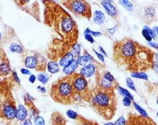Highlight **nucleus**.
Listing matches in <instances>:
<instances>
[{"label":"nucleus","mask_w":158,"mask_h":125,"mask_svg":"<svg viewBox=\"0 0 158 125\" xmlns=\"http://www.w3.org/2000/svg\"><path fill=\"white\" fill-rule=\"evenodd\" d=\"M126 84L127 85V86L131 90H133L135 91H136V87H135V84L133 83V81L130 78H127V80H126Z\"/></svg>","instance_id":"obj_33"},{"label":"nucleus","mask_w":158,"mask_h":125,"mask_svg":"<svg viewBox=\"0 0 158 125\" xmlns=\"http://www.w3.org/2000/svg\"><path fill=\"white\" fill-rule=\"evenodd\" d=\"M2 38V34H1V32H0V40H1Z\"/></svg>","instance_id":"obj_49"},{"label":"nucleus","mask_w":158,"mask_h":125,"mask_svg":"<svg viewBox=\"0 0 158 125\" xmlns=\"http://www.w3.org/2000/svg\"><path fill=\"white\" fill-rule=\"evenodd\" d=\"M93 60V57L91 55H84L80 56L77 57V63L78 65H81L82 67H85L89 64H91V62Z\"/></svg>","instance_id":"obj_15"},{"label":"nucleus","mask_w":158,"mask_h":125,"mask_svg":"<svg viewBox=\"0 0 158 125\" xmlns=\"http://www.w3.org/2000/svg\"><path fill=\"white\" fill-rule=\"evenodd\" d=\"M74 59V55L71 52L66 53L59 61V65L63 68L67 67Z\"/></svg>","instance_id":"obj_12"},{"label":"nucleus","mask_w":158,"mask_h":125,"mask_svg":"<svg viewBox=\"0 0 158 125\" xmlns=\"http://www.w3.org/2000/svg\"><path fill=\"white\" fill-rule=\"evenodd\" d=\"M143 116L131 115L129 117L126 125H155L153 122Z\"/></svg>","instance_id":"obj_7"},{"label":"nucleus","mask_w":158,"mask_h":125,"mask_svg":"<svg viewBox=\"0 0 158 125\" xmlns=\"http://www.w3.org/2000/svg\"><path fill=\"white\" fill-rule=\"evenodd\" d=\"M118 91H119V92L120 93L121 95H123L124 97H127L130 98L131 100H133V97L132 95L127 89H125L122 87L121 86H118Z\"/></svg>","instance_id":"obj_24"},{"label":"nucleus","mask_w":158,"mask_h":125,"mask_svg":"<svg viewBox=\"0 0 158 125\" xmlns=\"http://www.w3.org/2000/svg\"><path fill=\"white\" fill-rule=\"evenodd\" d=\"M114 125H126V120L123 116H120L117 119Z\"/></svg>","instance_id":"obj_35"},{"label":"nucleus","mask_w":158,"mask_h":125,"mask_svg":"<svg viewBox=\"0 0 158 125\" xmlns=\"http://www.w3.org/2000/svg\"><path fill=\"white\" fill-rule=\"evenodd\" d=\"M94 51V53L96 54V56H98V58L102 61V62H104V56L101 54V53H99L98 52H97L94 49H93Z\"/></svg>","instance_id":"obj_40"},{"label":"nucleus","mask_w":158,"mask_h":125,"mask_svg":"<svg viewBox=\"0 0 158 125\" xmlns=\"http://www.w3.org/2000/svg\"><path fill=\"white\" fill-rule=\"evenodd\" d=\"M107 13L112 17H115L117 12L115 7L109 1H102L101 3Z\"/></svg>","instance_id":"obj_10"},{"label":"nucleus","mask_w":158,"mask_h":125,"mask_svg":"<svg viewBox=\"0 0 158 125\" xmlns=\"http://www.w3.org/2000/svg\"><path fill=\"white\" fill-rule=\"evenodd\" d=\"M104 79H107V81H110V82H111V83H113V82H114L115 81V78H114V77L113 76V75L110 73H109V72H107V73H106L105 74H104Z\"/></svg>","instance_id":"obj_36"},{"label":"nucleus","mask_w":158,"mask_h":125,"mask_svg":"<svg viewBox=\"0 0 158 125\" xmlns=\"http://www.w3.org/2000/svg\"><path fill=\"white\" fill-rule=\"evenodd\" d=\"M104 125H114V124L112 123H110V122H109V123H107L106 124H105Z\"/></svg>","instance_id":"obj_48"},{"label":"nucleus","mask_w":158,"mask_h":125,"mask_svg":"<svg viewBox=\"0 0 158 125\" xmlns=\"http://www.w3.org/2000/svg\"><path fill=\"white\" fill-rule=\"evenodd\" d=\"M85 37L86 38V40L87 41H88L89 42H90L91 43H93L94 42V40L93 37V36L89 34H86V33H85Z\"/></svg>","instance_id":"obj_38"},{"label":"nucleus","mask_w":158,"mask_h":125,"mask_svg":"<svg viewBox=\"0 0 158 125\" xmlns=\"http://www.w3.org/2000/svg\"><path fill=\"white\" fill-rule=\"evenodd\" d=\"M85 33L86 34H89L90 35H91L93 37H99L101 35H102V33L100 32H94L93 31L91 30H90L89 28H87L86 29V30L85 31Z\"/></svg>","instance_id":"obj_34"},{"label":"nucleus","mask_w":158,"mask_h":125,"mask_svg":"<svg viewBox=\"0 0 158 125\" xmlns=\"http://www.w3.org/2000/svg\"><path fill=\"white\" fill-rule=\"evenodd\" d=\"M72 53L74 56L76 57H79L81 53V46L78 43H74L72 46Z\"/></svg>","instance_id":"obj_21"},{"label":"nucleus","mask_w":158,"mask_h":125,"mask_svg":"<svg viewBox=\"0 0 158 125\" xmlns=\"http://www.w3.org/2000/svg\"><path fill=\"white\" fill-rule=\"evenodd\" d=\"M16 107L11 100H7L4 104L1 116L8 120H13L16 118Z\"/></svg>","instance_id":"obj_6"},{"label":"nucleus","mask_w":158,"mask_h":125,"mask_svg":"<svg viewBox=\"0 0 158 125\" xmlns=\"http://www.w3.org/2000/svg\"><path fill=\"white\" fill-rule=\"evenodd\" d=\"M21 72L24 75H29L30 76L31 75V72L29 70L26 69V68H22L21 70Z\"/></svg>","instance_id":"obj_41"},{"label":"nucleus","mask_w":158,"mask_h":125,"mask_svg":"<svg viewBox=\"0 0 158 125\" xmlns=\"http://www.w3.org/2000/svg\"><path fill=\"white\" fill-rule=\"evenodd\" d=\"M28 115L27 111L26 108L22 105H19L16 107V118L18 121H24L26 119V118Z\"/></svg>","instance_id":"obj_11"},{"label":"nucleus","mask_w":158,"mask_h":125,"mask_svg":"<svg viewBox=\"0 0 158 125\" xmlns=\"http://www.w3.org/2000/svg\"><path fill=\"white\" fill-rule=\"evenodd\" d=\"M39 63V59L35 56H27L24 61L26 68L29 69H37Z\"/></svg>","instance_id":"obj_9"},{"label":"nucleus","mask_w":158,"mask_h":125,"mask_svg":"<svg viewBox=\"0 0 158 125\" xmlns=\"http://www.w3.org/2000/svg\"><path fill=\"white\" fill-rule=\"evenodd\" d=\"M47 70L51 74H56L60 71V65L55 61H50L47 64Z\"/></svg>","instance_id":"obj_18"},{"label":"nucleus","mask_w":158,"mask_h":125,"mask_svg":"<svg viewBox=\"0 0 158 125\" xmlns=\"http://www.w3.org/2000/svg\"><path fill=\"white\" fill-rule=\"evenodd\" d=\"M131 76L133 78L137 79H141L144 80H148V75L144 72H133L131 74Z\"/></svg>","instance_id":"obj_22"},{"label":"nucleus","mask_w":158,"mask_h":125,"mask_svg":"<svg viewBox=\"0 0 158 125\" xmlns=\"http://www.w3.org/2000/svg\"><path fill=\"white\" fill-rule=\"evenodd\" d=\"M153 54L149 48L128 38L118 41L114 48L115 61L130 70L150 66Z\"/></svg>","instance_id":"obj_1"},{"label":"nucleus","mask_w":158,"mask_h":125,"mask_svg":"<svg viewBox=\"0 0 158 125\" xmlns=\"http://www.w3.org/2000/svg\"><path fill=\"white\" fill-rule=\"evenodd\" d=\"M71 79L73 89L75 97L76 95L80 97L86 95L88 93V85L86 78L79 74H73L71 75Z\"/></svg>","instance_id":"obj_5"},{"label":"nucleus","mask_w":158,"mask_h":125,"mask_svg":"<svg viewBox=\"0 0 158 125\" xmlns=\"http://www.w3.org/2000/svg\"><path fill=\"white\" fill-rule=\"evenodd\" d=\"M94 22L98 25H102L105 22V16L101 11H96L94 16Z\"/></svg>","instance_id":"obj_17"},{"label":"nucleus","mask_w":158,"mask_h":125,"mask_svg":"<svg viewBox=\"0 0 158 125\" xmlns=\"http://www.w3.org/2000/svg\"><path fill=\"white\" fill-rule=\"evenodd\" d=\"M77 67H78V63H77V60L73 59L70 64H69L67 67L63 68V72L66 75L70 76L74 74V72L77 69Z\"/></svg>","instance_id":"obj_14"},{"label":"nucleus","mask_w":158,"mask_h":125,"mask_svg":"<svg viewBox=\"0 0 158 125\" xmlns=\"http://www.w3.org/2000/svg\"><path fill=\"white\" fill-rule=\"evenodd\" d=\"M53 99L59 103L68 104L74 101L75 95L72 86L71 75L59 79L50 89Z\"/></svg>","instance_id":"obj_3"},{"label":"nucleus","mask_w":158,"mask_h":125,"mask_svg":"<svg viewBox=\"0 0 158 125\" xmlns=\"http://www.w3.org/2000/svg\"><path fill=\"white\" fill-rule=\"evenodd\" d=\"M92 103L95 109L107 119L113 117L115 111V95L112 89L98 88L94 91Z\"/></svg>","instance_id":"obj_2"},{"label":"nucleus","mask_w":158,"mask_h":125,"mask_svg":"<svg viewBox=\"0 0 158 125\" xmlns=\"http://www.w3.org/2000/svg\"><path fill=\"white\" fill-rule=\"evenodd\" d=\"M133 104H134V106H135L136 110L139 113V114L141 115V116L144 117V118H148V113H146V111L143 108H142L139 105H138V104H137L136 103H135V102H134Z\"/></svg>","instance_id":"obj_27"},{"label":"nucleus","mask_w":158,"mask_h":125,"mask_svg":"<svg viewBox=\"0 0 158 125\" xmlns=\"http://www.w3.org/2000/svg\"><path fill=\"white\" fill-rule=\"evenodd\" d=\"M37 89H39L42 93H45L46 92V89L44 87H42V86H38L37 87Z\"/></svg>","instance_id":"obj_45"},{"label":"nucleus","mask_w":158,"mask_h":125,"mask_svg":"<svg viewBox=\"0 0 158 125\" xmlns=\"http://www.w3.org/2000/svg\"><path fill=\"white\" fill-rule=\"evenodd\" d=\"M145 16L148 19H152L155 16V11L152 8H148L145 10Z\"/></svg>","instance_id":"obj_26"},{"label":"nucleus","mask_w":158,"mask_h":125,"mask_svg":"<svg viewBox=\"0 0 158 125\" xmlns=\"http://www.w3.org/2000/svg\"><path fill=\"white\" fill-rule=\"evenodd\" d=\"M122 103L125 107H130L131 103V100L127 97H124Z\"/></svg>","instance_id":"obj_37"},{"label":"nucleus","mask_w":158,"mask_h":125,"mask_svg":"<svg viewBox=\"0 0 158 125\" xmlns=\"http://www.w3.org/2000/svg\"><path fill=\"white\" fill-rule=\"evenodd\" d=\"M35 80H36V77L35 76V75L31 74V75H30L29 78V82H30L31 83H32V84H34V83H35Z\"/></svg>","instance_id":"obj_42"},{"label":"nucleus","mask_w":158,"mask_h":125,"mask_svg":"<svg viewBox=\"0 0 158 125\" xmlns=\"http://www.w3.org/2000/svg\"><path fill=\"white\" fill-rule=\"evenodd\" d=\"M10 49L12 52L16 53H22L23 52V47L20 45L15 43H13L11 45Z\"/></svg>","instance_id":"obj_19"},{"label":"nucleus","mask_w":158,"mask_h":125,"mask_svg":"<svg viewBox=\"0 0 158 125\" xmlns=\"http://www.w3.org/2000/svg\"><path fill=\"white\" fill-rule=\"evenodd\" d=\"M11 73V67L9 62L2 60L0 62V76H6Z\"/></svg>","instance_id":"obj_13"},{"label":"nucleus","mask_w":158,"mask_h":125,"mask_svg":"<svg viewBox=\"0 0 158 125\" xmlns=\"http://www.w3.org/2000/svg\"><path fill=\"white\" fill-rule=\"evenodd\" d=\"M24 100H25V104L28 105L29 107L33 105V101L34 99L31 95H30L29 94H27L24 96Z\"/></svg>","instance_id":"obj_29"},{"label":"nucleus","mask_w":158,"mask_h":125,"mask_svg":"<svg viewBox=\"0 0 158 125\" xmlns=\"http://www.w3.org/2000/svg\"><path fill=\"white\" fill-rule=\"evenodd\" d=\"M100 86H101V87H100L101 88H102V89H112V83L107 81V79H106L104 78H103L101 81Z\"/></svg>","instance_id":"obj_20"},{"label":"nucleus","mask_w":158,"mask_h":125,"mask_svg":"<svg viewBox=\"0 0 158 125\" xmlns=\"http://www.w3.org/2000/svg\"><path fill=\"white\" fill-rule=\"evenodd\" d=\"M34 124L35 125H45L44 118L39 115L35 116L34 118Z\"/></svg>","instance_id":"obj_30"},{"label":"nucleus","mask_w":158,"mask_h":125,"mask_svg":"<svg viewBox=\"0 0 158 125\" xmlns=\"http://www.w3.org/2000/svg\"><path fill=\"white\" fill-rule=\"evenodd\" d=\"M142 35L144 37V38L149 42H151L152 40V37L149 34V32L145 29L143 28V30H142Z\"/></svg>","instance_id":"obj_32"},{"label":"nucleus","mask_w":158,"mask_h":125,"mask_svg":"<svg viewBox=\"0 0 158 125\" xmlns=\"http://www.w3.org/2000/svg\"><path fill=\"white\" fill-rule=\"evenodd\" d=\"M52 125H65V120L61 114L54 113L52 117Z\"/></svg>","instance_id":"obj_16"},{"label":"nucleus","mask_w":158,"mask_h":125,"mask_svg":"<svg viewBox=\"0 0 158 125\" xmlns=\"http://www.w3.org/2000/svg\"><path fill=\"white\" fill-rule=\"evenodd\" d=\"M99 49L100 51H101V53H103V54H105L106 56H107V54L106 53V51L103 49V48H102V46H99Z\"/></svg>","instance_id":"obj_46"},{"label":"nucleus","mask_w":158,"mask_h":125,"mask_svg":"<svg viewBox=\"0 0 158 125\" xmlns=\"http://www.w3.org/2000/svg\"><path fill=\"white\" fill-rule=\"evenodd\" d=\"M67 8L77 15L81 16L88 19L91 17V10L89 4L85 1L73 0L65 3Z\"/></svg>","instance_id":"obj_4"},{"label":"nucleus","mask_w":158,"mask_h":125,"mask_svg":"<svg viewBox=\"0 0 158 125\" xmlns=\"http://www.w3.org/2000/svg\"><path fill=\"white\" fill-rule=\"evenodd\" d=\"M66 115L68 116V118H69L72 119H76L79 116L76 112H75L71 110H69L66 111Z\"/></svg>","instance_id":"obj_31"},{"label":"nucleus","mask_w":158,"mask_h":125,"mask_svg":"<svg viewBox=\"0 0 158 125\" xmlns=\"http://www.w3.org/2000/svg\"><path fill=\"white\" fill-rule=\"evenodd\" d=\"M23 125H32V123L29 119H26V120H24Z\"/></svg>","instance_id":"obj_44"},{"label":"nucleus","mask_w":158,"mask_h":125,"mask_svg":"<svg viewBox=\"0 0 158 125\" xmlns=\"http://www.w3.org/2000/svg\"><path fill=\"white\" fill-rule=\"evenodd\" d=\"M96 67L93 64H89L85 67H83L80 71V75L85 78L91 77L95 73Z\"/></svg>","instance_id":"obj_8"},{"label":"nucleus","mask_w":158,"mask_h":125,"mask_svg":"<svg viewBox=\"0 0 158 125\" xmlns=\"http://www.w3.org/2000/svg\"><path fill=\"white\" fill-rule=\"evenodd\" d=\"M1 81H2V78H1V76H0V83H1Z\"/></svg>","instance_id":"obj_50"},{"label":"nucleus","mask_w":158,"mask_h":125,"mask_svg":"<svg viewBox=\"0 0 158 125\" xmlns=\"http://www.w3.org/2000/svg\"><path fill=\"white\" fill-rule=\"evenodd\" d=\"M154 32H155V34L157 35V26H156V27H154V28H153V29H152Z\"/></svg>","instance_id":"obj_47"},{"label":"nucleus","mask_w":158,"mask_h":125,"mask_svg":"<svg viewBox=\"0 0 158 125\" xmlns=\"http://www.w3.org/2000/svg\"><path fill=\"white\" fill-rule=\"evenodd\" d=\"M37 79L42 84H47L48 83V81L49 80V77L46 74L40 73L37 76Z\"/></svg>","instance_id":"obj_25"},{"label":"nucleus","mask_w":158,"mask_h":125,"mask_svg":"<svg viewBox=\"0 0 158 125\" xmlns=\"http://www.w3.org/2000/svg\"><path fill=\"white\" fill-rule=\"evenodd\" d=\"M119 3L124 7L128 11H131L133 10V5L129 1H127V0H123V1H120Z\"/></svg>","instance_id":"obj_28"},{"label":"nucleus","mask_w":158,"mask_h":125,"mask_svg":"<svg viewBox=\"0 0 158 125\" xmlns=\"http://www.w3.org/2000/svg\"><path fill=\"white\" fill-rule=\"evenodd\" d=\"M76 120H78L79 121H80V125H98L96 123L89 121V120H86V119H85L80 116H78Z\"/></svg>","instance_id":"obj_23"},{"label":"nucleus","mask_w":158,"mask_h":125,"mask_svg":"<svg viewBox=\"0 0 158 125\" xmlns=\"http://www.w3.org/2000/svg\"><path fill=\"white\" fill-rule=\"evenodd\" d=\"M12 76H13V79H14L15 81H16V82L18 83H20V79H19V78L18 77V73H17L16 71H13V72H12Z\"/></svg>","instance_id":"obj_39"},{"label":"nucleus","mask_w":158,"mask_h":125,"mask_svg":"<svg viewBox=\"0 0 158 125\" xmlns=\"http://www.w3.org/2000/svg\"><path fill=\"white\" fill-rule=\"evenodd\" d=\"M148 45L150 46H152L153 48H155L156 49H157V44L154 42H148Z\"/></svg>","instance_id":"obj_43"}]
</instances>
